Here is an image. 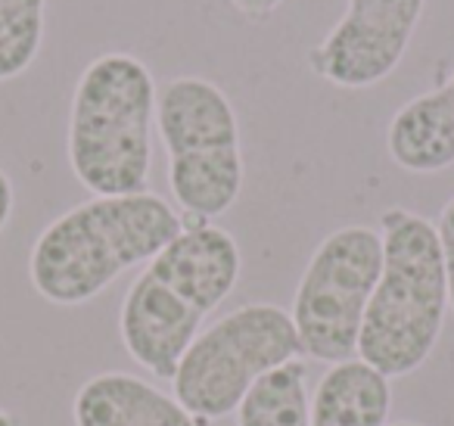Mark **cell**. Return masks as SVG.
I'll return each mask as SVG.
<instances>
[{"label":"cell","mask_w":454,"mask_h":426,"mask_svg":"<svg viewBox=\"0 0 454 426\" xmlns=\"http://www.w3.org/2000/svg\"><path fill=\"white\" fill-rule=\"evenodd\" d=\"M284 0H231V7L249 22H265L268 16L278 13V7Z\"/></svg>","instance_id":"9a60e30c"},{"label":"cell","mask_w":454,"mask_h":426,"mask_svg":"<svg viewBox=\"0 0 454 426\" xmlns=\"http://www.w3.org/2000/svg\"><path fill=\"white\" fill-rule=\"evenodd\" d=\"M383 268L367 302L358 358L383 376H408L427 364L448 314V280L439 231L411 209L380 215Z\"/></svg>","instance_id":"3957f363"},{"label":"cell","mask_w":454,"mask_h":426,"mask_svg":"<svg viewBox=\"0 0 454 426\" xmlns=\"http://www.w3.org/2000/svg\"><path fill=\"white\" fill-rule=\"evenodd\" d=\"M153 72L131 53H103L84 66L69 109L72 175L94 196L146 193L153 169Z\"/></svg>","instance_id":"277c9868"},{"label":"cell","mask_w":454,"mask_h":426,"mask_svg":"<svg viewBox=\"0 0 454 426\" xmlns=\"http://www.w3.org/2000/svg\"><path fill=\"white\" fill-rule=\"evenodd\" d=\"M386 426H420V423H414V420H398V423H386Z\"/></svg>","instance_id":"ac0fdd59"},{"label":"cell","mask_w":454,"mask_h":426,"mask_svg":"<svg viewBox=\"0 0 454 426\" xmlns=\"http://www.w3.org/2000/svg\"><path fill=\"white\" fill-rule=\"evenodd\" d=\"M237 426H309L305 364L290 361L255 383L237 407Z\"/></svg>","instance_id":"7c38bea8"},{"label":"cell","mask_w":454,"mask_h":426,"mask_svg":"<svg viewBox=\"0 0 454 426\" xmlns=\"http://www.w3.org/2000/svg\"><path fill=\"white\" fill-rule=\"evenodd\" d=\"M240 268V246L224 227L184 225L125 293L119 330L128 355L153 376L171 380L202 320L234 293Z\"/></svg>","instance_id":"6da1fadb"},{"label":"cell","mask_w":454,"mask_h":426,"mask_svg":"<svg viewBox=\"0 0 454 426\" xmlns=\"http://www.w3.org/2000/svg\"><path fill=\"white\" fill-rule=\"evenodd\" d=\"M442 243V258H445V280H448V305L454 312V196L442 206L439 221H435Z\"/></svg>","instance_id":"5bb4252c"},{"label":"cell","mask_w":454,"mask_h":426,"mask_svg":"<svg viewBox=\"0 0 454 426\" xmlns=\"http://www.w3.org/2000/svg\"><path fill=\"white\" fill-rule=\"evenodd\" d=\"M72 417L75 426H202L177 398L121 370L90 376L78 389Z\"/></svg>","instance_id":"30bf717a"},{"label":"cell","mask_w":454,"mask_h":426,"mask_svg":"<svg viewBox=\"0 0 454 426\" xmlns=\"http://www.w3.org/2000/svg\"><path fill=\"white\" fill-rule=\"evenodd\" d=\"M392 407L389 376L361 358L333 364L309 398V426H386Z\"/></svg>","instance_id":"8fae6325"},{"label":"cell","mask_w":454,"mask_h":426,"mask_svg":"<svg viewBox=\"0 0 454 426\" xmlns=\"http://www.w3.org/2000/svg\"><path fill=\"white\" fill-rule=\"evenodd\" d=\"M380 268L383 237L367 225L340 227L317 243L290 312L305 355L330 367L358 355L361 324Z\"/></svg>","instance_id":"52a82bcc"},{"label":"cell","mask_w":454,"mask_h":426,"mask_svg":"<svg viewBox=\"0 0 454 426\" xmlns=\"http://www.w3.org/2000/svg\"><path fill=\"white\" fill-rule=\"evenodd\" d=\"M47 0H0V82L22 75L44 41Z\"/></svg>","instance_id":"4fadbf2b"},{"label":"cell","mask_w":454,"mask_h":426,"mask_svg":"<svg viewBox=\"0 0 454 426\" xmlns=\"http://www.w3.org/2000/svg\"><path fill=\"white\" fill-rule=\"evenodd\" d=\"M156 128L184 225H206L240 200V122L218 84L196 75L165 82L156 94Z\"/></svg>","instance_id":"5b68a950"},{"label":"cell","mask_w":454,"mask_h":426,"mask_svg":"<svg viewBox=\"0 0 454 426\" xmlns=\"http://www.w3.org/2000/svg\"><path fill=\"white\" fill-rule=\"evenodd\" d=\"M0 426H20V420H16L13 414H7L4 407H0Z\"/></svg>","instance_id":"e0dca14e"},{"label":"cell","mask_w":454,"mask_h":426,"mask_svg":"<svg viewBox=\"0 0 454 426\" xmlns=\"http://www.w3.org/2000/svg\"><path fill=\"white\" fill-rule=\"evenodd\" d=\"M386 150L411 175H435L454 165V72L427 94L408 100L386 128Z\"/></svg>","instance_id":"9c48e42d"},{"label":"cell","mask_w":454,"mask_h":426,"mask_svg":"<svg viewBox=\"0 0 454 426\" xmlns=\"http://www.w3.org/2000/svg\"><path fill=\"white\" fill-rule=\"evenodd\" d=\"M184 231V218L159 193L94 196L41 231L28 277L41 299L75 308L115 277L146 264Z\"/></svg>","instance_id":"7a4b0ae2"},{"label":"cell","mask_w":454,"mask_h":426,"mask_svg":"<svg viewBox=\"0 0 454 426\" xmlns=\"http://www.w3.org/2000/svg\"><path fill=\"white\" fill-rule=\"evenodd\" d=\"M427 0H346V13L309 51L317 78L346 91L373 88L404 59Z\"/></svg>","instance_id":"ba28073f"},{"label":"cell","mask_w":454,"mask_h":426,"mask_svg":"<svg viewBox=\"0 0 454 426\" xmlns=\"http://www.w3.org/2000/svg\"><path fill=\"white\" fill-rule=\"evenodd\" d=\"M13 202H16V193H13V181L4 169H0V233L7 227L10 215H13Z\"/></svg>","instance_id":"2e32d148"},{"label":"cell","mask_w":454,"mask_h":426,"mask_svg":"<svg viewBox=\"0 0 454 426\" xmlns=\"http://www.w3.org/2000/svg\"><path fill=\"white\" fill-rule=\"evenodd\" d=\"M299 355L305 351L290 312L271 302H249L208 324L190 343L171 376L175 398L200 423H212L234 414L255 383L299 361Z\"/></svg>","instance_id":"8992f818"}]
</instances>
